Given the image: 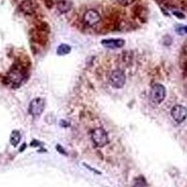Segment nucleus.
I'll return each instance as SVG.
<instances>
[{
    "mask_svg": "<svg viewBox=\"0 0 187 187\" xmlns=\"http://www.w3.org/2000/svg\"><path fill=\"white\" fill-rule=\"evenodd\" d=\"M19 8L23 13L26 15H32L36 12L37 5L33 0H24V1L21 2Z\"/></svg>",
    "mask_w": 187,
    "mask_h": 187,
    "instance_id": "obj_8",
    "label": "nucleus"
},
{
    "mask_svg": "<svg viewBox=\"0 0 187 187\" xmlns=\"http://www.w3.org/2000/svg\"><path fill=\"white\" fill-rule=\"evenodd\" d=\"M83 166L85 167H87L89 170H91V171H93V172H95L96 174H98V175H100L101 174V172L100 171H98V170H97V169H95V168H93V167H91L89 165H87V164H83Z\"/></svg>",
    "mask_w": 187,
    "mask_h": 187,
    "instance_id": "obj_15",
    "label": "nucleus"
},
{
    "mask_svg": "<svg viewBox=\"0 0 187 187\" xmlns=\"http://www.w3.org/2000/svg\"><path fill=\"white\" fill-rule=\"evenodd\" d=\"M134 187H145V182L143 181V182H141L139 181L138 182H136V183H135Z\"/></svg>",
    "mask_w": 187,
    "mask_h": 187,
    "instance_id": "obj_16",
    "label": "nucleus"
},
{
    "mask_svg": "<svg viewBox=\"0 0 187 187\" xmlns=\"http://www.w3.org/2000/svg\"><path fill=\"white\" fill-rule=\"evenodd\" d=\"M101 20V17L99 13L95 10V9H89L84 13L83 16V21L85 23V24L89 25V26H95L97 25Z\"/></svg>",
    "mask_w": 187,
    "mask_h": 187,
    "instance_id": "obj_7",
    "label": "nucleus"
},
{
    "mask_svg": "<svg viewBox=\"0 0 187 187\" xmlns=\"http://www.w3.org/2000/svg\"><path fill=\"white\" fill-rule=\"evenodd\" d=\"M135 0H118V2L122 5V6H129L131 5Z\"/></svg>",
    "mask_w": 187,
    "mask_h": 187,
    "instance_id": "obj_14",
    "label": "nucleus"
},
{
    "mask_svg": "<svg viewBox=\"0 0 187 187\" xmlns=\"http://www.w3.org/2000/svg\"><path fill=\"white\" fill-rule=\"evenodd\" d=\"M56 8L61 13H67L71 9L72 5L68 0H59L56 4Z\"/></svg>",
    "mask_w": 187,
    "mask_h": 187,
    "instance_id": "obj_10",
    "label": "nucleus"
},
{
    "mask_svg": "<svg viewBox=\"0 0 187 187\" xmlns=\"http://www.w3.org/2000/svg\"><path fill=\"white\" fill-rule=\"evenodd\" d=\"M91 138L94 144L97 147H104L108 143V138L107 132L103 128H96L91 133Z\"/></svg>",
    "mask_w": 187,
    "mask_h": 187,
    "instance_id": "obj_2",
    "label": "nucleus"
},
{
    "mask_svg": "<svg viewBox=\"0 0 187 187\" xmlns=\"http://www.w3.org/2000/svg\"><path fill=\"white\" fill-rule=\"evenodd\" d=\"M166 95H167L166 88L162 84L156 83L152 87L150 97H151V100L152 101V103L160 104L164 101Z\"/></svg>",
    "mask_w": 187,
    "mask_h": 187,
    "instance_id": "obj_3",
    "label": "nucleus"
},
{
    "mask_svg": "<svg viewBox=\"0 0 187 187\" xmlns=\"http://www.w3.org/2000/svg\"><path fill=\"white\" fill-rule=\"evenodd\" d=\"M44 107H45L44 99L37 97L33 99L29 104V113L34 117H38L43 112Z\"/></svg>",
    "mask_w": 187,
    "mask_h": 187,
    "instance_id": "obj_5",
    "label": "nucleus"
},
{
    "mask_svg": "<svg viewBox=\"0 0 187 187\" xmlns=\"http://www.w3.org/2000/svg\"><path fill=\"white\" fill-rule=\"evenodd\" d=\"M24 71L18 68V67H14L8 74L7 76V82L13 85V86H19L22 84V82H24Z\"/></svg>",
    "mask_w": 187,
    "mask_h": 187,
    "instance_id": "obj_1",
    "label": "nucleus"
},
{
    "mask_svg": "<svg viewBox=\"0 0 187 187\" xmlns=\"http://www.w3.org/2000/svg\"><path fill=\"white\" fill-rule=\"evenodd\" d=\"M180 32H183V33H187V26H185V27H182V28H181L180 30Z\"/></svg>",
    "mask_w": 187,
    "mask_h": 187,
    "instance_id": "obj_18",
    "label": "nucleus"
},
{
    "mask_svg": "<svg viewBox=\"0 0 187 187\" xmlns=\"http://www.w3.org/2000/svg\"><path fill=\"white\" fill-rule=\"evenodd\" d=\"M171 116L177 123H182L187 118V108L182 105H176L171 110Z\"/></svg>",
    "mask_w": 187,
    "mask_h": 187,
    "instance_id": "obj_6",
    "label": "nucleus"
},
{
    "mask_svg": "<svg viewBox=\"0 0 187 187\" xmlns=\"http://www.w3.org/2000/svg\"><path fill=\"white\" fill-rule=\"evenodd\" d=\"M21 141V133L18 130H13L10 134V144L14 147L18 146Z\"/></svg>",
    "mask_w": 187,
    "mask_h": 187,
    "instance_id": "obj_11",
    "label": "nucleus"
},
{
    "mask_svg": "<svg viewBox=\"0 0 187 187\" xmlns=\"http://www.w3.org/2000/svg\"><path fill=\"white\" fill-rule=\"evenodd\" d=\"M37 30L38 31V32H40L42 34H45V35H47L51 31L48 24L45 23V22H41L40 24H38L37 25Z\"/></svg>",
    "mask_w": 187,
    "mask_h": 187,
    "instance_id": "obj_13",
    "label": "nucleus"
},
{
    "mask_svg": "<svg viewBox=\"0 0 187 187\" xmlns=\"http://www.w3.org/2000/svg\"><path fill=\"white\" fill-rule=\"evenodd\" d=\"M110 82L114 88H122L126 83V75L121 69L113 70L110 75Z\"/></svg>",
    "mask_w": 187,
    "mask_h": 187,
    "instance_id": "obj_4",
    "label": "nucleus"
},
{
    "mask_svg": "<svg viewBox=\"0 0 187 187\" xmlns=\"http://www.w3.org/2000/svg\"><path fill=\"white\" fill-rule=\"evenodd\" d=\"M71 51V47L68 44H61L58 48H57V54L58 55H66L68 53H69Z\"/></svg>",
    "mask_w": 187,
    "mask_h": 187,
    "instance_id": "obj_12",
    "label": "nucleus"
},
{
    "mask_svg": "<svg viewBox=\"0 0 187 187\" xmlns=\"http://www.w3.org/2000/svg\"><path fill=\"white\" fill-rule=\"evenodd\" d=\"M101 44L107 48L110 49H117L122 48L124 45V40L122 38H110V39H103L101 41Z\"/></svg>",
    "mask_w": 187,
    "mask_h": 187,
    "instance_id": "obj_9",
    "label": "nucleus"
},
{
    "mask_svg": "<svg viewBox=\"0 0 187 187\" xmlns=\"http://www.w3.org/2000/svg\"><path fill=\"white\" fill-rule=\"evenodd\" d=\"M56 150H57L58 152H60L62 154H67V153H66V152H65L63 149H62V147H61L60 145H57V146H56Z\"/></svg>",
    "mask_w": 187,
    "mask_h": 187,
    "instance_id": "obj_17",
    "label": "nucleus"
}]
</instances>
